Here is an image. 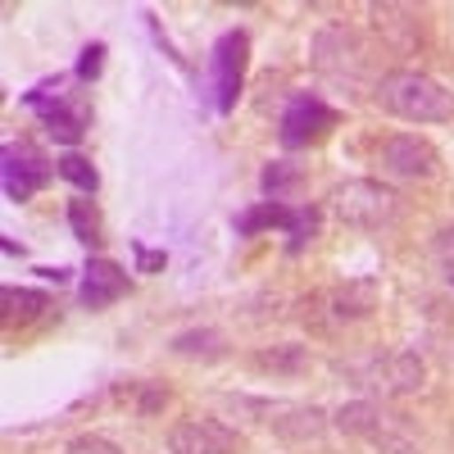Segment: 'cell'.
Wrapping results in <instances>:
<instances>
[{
  "mask_svg": "<svg viewBox=\"0 0 454 454\" xmlns=\"http://www.w3.org/2000/svg\"><path fill=\"white\" fill-rule=\"evenodd\" d=\"M55 173L64 177V182H73L82 196H96L100 192V173H96V164L87 160V155H78V150H68V155H59L55 160Z\"/></svg>",
  "mask_w": 454,
  "mask_h": 454,
  "instance_id": "cell-18",
  "label": "cell"
},
{
  "mask_svg": "<svg viewBox=\"0 0 454 454\" xmlns=\"http://www.w3.org/2000/svg\"><path fill=\"white\" fill-rule=\"evenodd\" d=\"M223 346H227V336L214 332V327H196V332L173 336V355H182V359H218Z\"/></svg>",
  "mask_w": 454,
  "mask_h": 454,
  "instance_id": "cell-16",
  "label": "cell"
},
{
  "mask_svg": "<svg viewBox=\"0 0 454 454\" xmlns=\"http://www.w3.org/2000/svg\"><path fill=\"white\" fill-rule=\"evenodd\" d=\"M246 64H250V32L227 27L209 46V105H214V114L237 109V96L246 87Z\"/></svg>",
  "mask_w": 454,
  "mask_h": 454,
  "instance_id": "cell-4",
  "label": "cell"
},
{
  "mask_svg": "<svg viewBox=\"0 0 454 454\" xmlns=\"http://www.w3.org/2000/svg\"><path fill=\"white\" fill-rule=\"evenodd\" d=\"M0 305H5V318L27 323V318H42L51 309V295L46 291H27V286H5L0 291Z\"/></svg>",
  "mask_w": 454,
  "mask_h": 454,
  "instance_id": "cell-15",
  "label": "cell"
},
{
  "mask_svg": "<svg viewBox=\"0 0 454 454\" xmlns=\"http://www.w3.org/2000/svg\"><path fill=\"white\" fill-rule=\"evenodd\" d=\"M241 432L218 419H182L168 432V454H237Z\"/></svg>",
  "mask_w": 454,
  "mask_h": 454,
  "instance_id": "cell-12",
  "label": "cell"
},
{
  "mask_svg": "<svg viewBox=\"0 0 454 454\" xmlns=\"http://www.w3.org/2000/svg\"><path fill=\"white\" fill-rule=\"evenodd\" d=\"M450 286H454V278H450Z\"/></svg>",
  "mask_w": 454,
  "mask_h": 454,
  "instance_id": "cell-26",
  "label": "cell"
},
{
  "mask_svg": "<svg viewBox=\"0 0 454 454\" xmlns=\"http://www.w3.org/2000/svg\"><path fill=\"white\" fill-rule=\"evenodd\" d=\"M350 377H359V387H377L382 395H404V391H423V359L419 355H372L364 364L346 368Z\"/></svg>",
  "mask_w": 454,
  "mask_h": 454,
  "instance_id": "cell-10",
  "label": "cell"
},
{
  "mask_svg": "<svg viewBox=\"0 0 454 454\" xmlns=\"http://www.w3.org/2000/svg\"><path fill=\"white\" fill-rule=\"evenodd\" d=\"M332 214L340 223L359 227V232H387V227L400 223L404 200H400V192H391V186L359 177V182H346V186L332 192Z\"/></svg>",
  "mask_w": 454,
  "mask_h": 454,
  "instance_id": "cell-3",
  "label": "cell"
},
{
  "mask_svg": "<svg viewBox=\"0 0 454 454\" xmlns=\"http://www.w3.org/2000/svg\"><path fill=\"white\" fill-rule=\"evenodd\" d=\"M241 404L254 409V413H263L259 423H269L282 441H318L323 427H327L323 409H314V404H291V400H246V395H241Z\"/></svg>",
  "mask_w": 454,
  "mask_h": 454,
  "instance_id": "cell-11",
  "label": "cell"
},
{
  "mask_svg": "<svg viewBox=\"0 0 454 454\" xmlns=\"http://www.w3.org/2000/svg\"><path fill=\"white\" fill-rule=\"evenodd\" d=\"M132 291V278L128 269H119L114 259H91L87 269H82V282H78V305L100 314L109 305H119V300Z\"/></svg>",
  "mask_w": 454,
  "mask_h": 454,
  "instance_id": "cell-14",
  "label": "cell"
},
{
  "mask_svg": "<svg viewBox=\"0 0 454 454\" xmlns=\"http://www.w3.org/2000/svg\"><path fill=\"white\" fill-rule=\"evenodd\" d=\"M100 68H105V42H91L78 59V82H96Z\"/></svg>",
  "mask_w": 454,
  "mask_h": 454,
  "instance_id": "cell-22",
  "label": "cell"
},
{
  "mask_svg": "<svg viewBox=\"0 0 454 454\" xmlns=\"http://www.w3.org/2000/svg\"><path fill=\"white\" fill-rule=\"evenodd\" d=\"M295 182H300V168H295L291 160L269 164V168H263V177H259V186H263V196H269V200H282Z\"/></svg>",
  "mask_w": 454,
  "mask_h": 454,
  "instance_id": "cell-19",
  "label": "cell"
},
{
  "mask_svg": "<svg viewBox=\"0 0 454 454\" xmlns=\"http://www.w3.org/2000/svg\"><path fill=\"white\" fill-rule=\"evenodd\" d=\"M327 46H336V55L327 51H314V64L318 73H327V78H340V82H359L364 78V68H368V46H364V36L355 27H327L318 32Z\"/></svg>",
  "mask_w": 454,
  "mask_h": 454,
  "instance_id": "cell-13",
  "label": "cell"
},
{
  "mask_svg": "<svg viewBox=\"0 0 454 454\" xmlns=\"http://www.w3.org/2000/svg\"><path fill=\"white\" fill-rule=\"evenodd\" d=\"M336 123H340V114H336L327 100H318V96H309V91H295V96L286 100V109H282V119H278V141H282L286 150H300V145L327 137Z\"/></svg>",
  "mask_w": 454,
  "mask_h": 454,
  "instance_id": "cell-7",
  "label": "cell"
},
{
  "mask_svg": "<svg viewBox=\"0 0 454 454\" xmlns=\"http://www.w3.org/2000/svg\"><path fill=\"white\" fill-rule=\"evenodd\" d=\"M55 177V164L42 155V150H32L27 141H5L0 150V182H5V196L10 200H32L36 192H46V182Z\"/></svg>",
  "mask_w": 454,
  "mask_h": 454,
  "instance_id": "cell-8",
  "label": "cell"
},
{
  "mask_svg": "<svg viewBox=\"0 0 454 454\" xmlns=\"http://www.w3.org/2000/svg\"><path fill=\"white\" fill-rule=\"evenodd\" d=\"M68 227H73V237H78L87 250H100L105 241V223L96 214V205L82 196V200H68Z\"/></svg>",
  "mask_w": 454,
  "mask_h": 454,
  "instance_id": "cell-17",
  "label": "cell"
},
{
  "mask_svg": "<svg viewBox=\"0 0 454 454\" xmlns=\"http://www.w3.org/2000/svg\"><path fill=\"white\" fill-rule=\"evenodd\" d=\"M132 254H137V273H160L164 269V250H150V246L132 241Z\"/></svg>",
  "mask_w": 454,
  "mask_h": 454,
  "instance_id": "cell-23",
  "label": "cell"
},
{
  "mask_svg": "<svg viewBox=\"0 0 454 454\" xmlns=\"http://www.w3.org/2000/svg\"><path fill=\"white\" fill-rule=\"evenodd\" d=\"M436 254L445 259V269H450V278H454V227H445V232L436 237Z\"/></svg>",
  "mask_w": 454,
  "mask_h": 454,
  "instance_id": "cell-24",
  "label": "cell"
},
{
  "mask_svg": "<svg viewBox=\"0 0 454 454\" xmlns=\"http://www.w3.org/2000/svg\"><path fill=\"white\" fill-rule=\"evenodd\" d=\"M377 164H382V173L404 177V182H432L441 173V155L413 132L387 137L382 145H377Z\"/></svg>",
  "mask_w": 454,
  "mask_h": 454,
  "instance_id": "cell-9",
  "label": "cell"
},
{
  "mask_svg": "<svg viewBox=\"0 0 454 454\" xmlns=\"http://www.w3.org/2000/svg\"><path fill=\"white\" fill-rule=\"evenodd\" d=\"M64 454H123V450L114 445L109 436H96V432H87V436H73V441L64 445Z\"/></svg>",
  "mask_w": 454,
  "mask_h": 454,
  "instance_id": "cell-21",
  "label": "cell"
},
{
  "mask_svg": "<svg viewBox=\"0 0 454 454\" xmlns=\"http://www.w3.org/2000/svg\"><path fill=\"white\" fill-rule=\"evenodd\" d=\"M36 278H42V282H55V286H64V282H68V269H36Z\"/></svg>",
  "mask_w": 454,
  "mask_h": 454,
  "instance_id": "cell-25",
  "label": "cell"
},
{
  "mask_svg": "<svg viewBox=\"0 0 454 454\" xmlns=\"http://www.w3.org/2000/svg\"><path fill=\"white\" fill-rule=\"evenodd\" d=\"M336 427L364 441L368 450L377 454H419V441L423 432L413 427L409 413L391 409L387 400H350V404H340L336 409Z\"/></svg>",
  "mask_w": 454,
  "mask_h": 454,
  "instance_id": "cell-1",
  "label": "cell"
},
{
  "mask_svg": "<svg viewBox=\"0 0 454 454\" xmlns=\"http://www.w3.org/2000/svg\"><path fill=\"white\" fill-rule=\"evenodd\" d=\"M23 105L36 114V119H42V128H46L59 145H78V141L87 137V109L73 105V100L64 96V78L23 91Z\"/></svg>",
  "mask_w": 454,
  "mask_h": 454,
  "instance_id": "cell-6",
  "label": "cell"
},
{
  "mask_svg": "<svg viewBox=\"0 0 454 454\" xmlns=\"http://www.w3.org/2000/svg\"><path fill=\"white\" fill-rule=\"evenodd\" d=\"M254 368H269V372H300V368H305V346L263 350V355H254Z\"/></svg>",
  "mask_w": 454,
  "mask_h": 454,
  "instance_id": "cell-20",
  "label": "cell"
},
{
  "mask_svg": "<svg viewBox=\"0 0 454 454\" xmlns=\"http://www.w3.org/2000/svg\"><path fill=\"white\" fill-rule=\"evenodd\" d=\"M372 100L382 105L391 119L404 123H450L454 119V91H445L436 78L419 68H395L377 82Z\"/></svg>",
  "mask_w": 454,
  "mask_h": 454,
  "instance_id": "cell-2",
  "label": "cell"
},
{
  "mask_svg": "<svg viewBox=\"0 0 454 454\" xmlns=\"http://www.w3.org/2000/svg\"><path fill=\"white\" fill-rule=\"evenodd\" d=\"M286 232V254H300L318 237V209H291L286 200H259L246 214H237V237H259V232Z\"/></svg>",
  "mask_w": 454,
  "mask_h": 454,
  "instance_id": "cell-5",
  "label": "cell"
}]
</instances>
